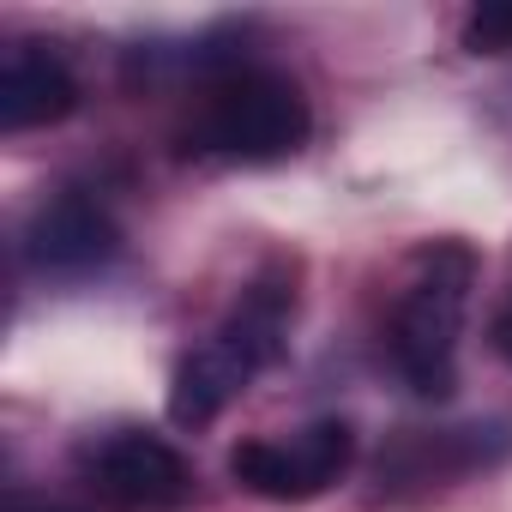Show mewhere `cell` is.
<instances>
[{
    "label": "cell",
    "mask_w": 512,
    "mask_h": 512,
    "mask_svg": "<svg viewBox=\"0 0 512 512\" xmlns=\"http://www.w3.org/2000/svg\"><path fill=\"white\" fill-rule=\"evenodd\" d=\"M512 452V428L506 422H476V428H440V434H404L392 452H380V488L398 494V488H434L446 476H470V470H488Z\"/></svg>",
    "instance_id": "obj_7"
},
{
    "label": "cell",
    "mask_w": 512,
    "mask_h": 512,
    "mask_svg": "<svg viewBox=\"0 0 512 512\" xmlns=\"http://www.w3.org/2000/svg\"><path fill=\"white\" fill-rule=\"evenodd\" d=\"M314 133V109L302 97V85L278 67H229L193 127L181 133V151L193 157H217V163H241V169H266V163H284L308 145Z\"/></svg>",
    "instance_id": "obj_3"
},
{
    "label": "cell",
    "mask_w": 512,
    "mask_h": 512,
    "mask_svg": "<svg viewBox=\"0 0 512 512\" xmlns=\"http://www.w3.org/2000/svg\"><path fill=\"white\" fill-rule=\"evenodd\" d=\"M488 344H494V356H500V362L512 368V302H506V308L494 314V326H488Z\"/></svg>",
    "instance_id": "obj_10"
},
{
    "label": "cell",
    "mask_w": 512,
    "mask_h": 512,
    "mask_svg": "<svg viewBox=\"0 0 512 512\" xmlns=\"http://www.w3.org/2000/svg\"><path fill=\"white\" fill-rule=\"evenodd\" d=\"M476 290V247L470 241H428L392 308V368L416 398H452L458 386V338Z\"/></svg>",
    "instance_id": "obj_2"
},
{
    "label": "cell",
    "mask_w": 512,
    "mask_h": 512,
    "mask_svg": "<svg viewBox=\"0 0 512 512\" xmlns=\"http://www.w3.org/2000/svg\"><path fill=\"white\" fill-rule=\"evenodd\" d=\"M290 320H296V272L284 260H272L266 272L247 278V290L217 320V332L175 362V374H169V422L175 428H211L290 350Z\"/></svg>",
    "instance_id": "obj_1"
},
{
    "label": "cell",
    "mask_w": 512,
    "mask_h": 512,
    "mask_svg": "<svg viewBox=\"0 0 512 512\" xmlns=\"http://www.w3.org/2000/svg\"><path fill=\"white\" fill-rule=\"evenodd\" d=\"M356 464V428L344 416H320L308 428H296L290 440H241L229 452V476L278 506H302L320 500L326 488H338Z\"/></svg>",
    "instance_id": "obj_4"
},
{
    "label": "cell",
    "mask_w": 512,
    "mask_h": 512,
    "mask_svg": "<svg viewBox=\"0 0 512 512\" xmlns=\"http://www.w3.org/2000/svg\"><path fill=\"white\" fill-rule=\"evenodd\" d=\"M458 43L470 55H512V0H482V7L464 19Z\"/></svg>",
    "instance_id": "obj_9"
},
{
    "label": "cell",
    "mask_w": 512,
    "mask_h": 512,
    "mask_svg": "<svg viewBox=\"0 0 512 512\" xmlns=\"http://www.w3.org/2000/svg\"><path fill=\"white\" fill-rule=\"evenodd\" d=\"M79 470L109 506H127V512L181 506L193 494V464L151 428H109V434L85 440Z\"/></svg>",
    "instance_id": "obj_5"
},
{
    "label": "cell",
    "mask_w": 512,
    "mask_h": 512,
    "mask_svg": "<svg viewBox=\"0 0 512 512\" xmlns=\"http://www.w3.org/2000/svg\"><path fill=\"white\" fill-rule=\"evenodd\" d=\"M79 109V79L73 67L49 49V43H13L0 61V127L7 133H31V127H55Z\"/></svg>",
    "instance_id": "obj_8"
},
{
    "label": "cell",
    "mask_w": 512,
    "mask_h": 512,
    "mask_svg": "<svg viewBox=\"0 0 512 512\" xmlns=\"http://www.w3.org/2000/svg\"><path fill=\"white\" fill-rule=\"evenodd\" d=\"M13 512H67V506H49V500H43V506H13Z\"/></svg>",
    "instance_id": "obj_11"
},
{
    "label": "cell",
    "mask_w": 512,
    "mask_h": 512,
    "mask_svg": "<svg viewBox=\"0 0 512 512\" xmlns=\"http://www.w3.org/2000/svg\"><path fill=\"white\" fill-rule=\"evenodd\" d=\"M19 247H25V266L43 278H91L121 253V229L91 193H55L31 211Z\"/></svg>",
    "instance_id": "obj_6"
}]
</instances>
